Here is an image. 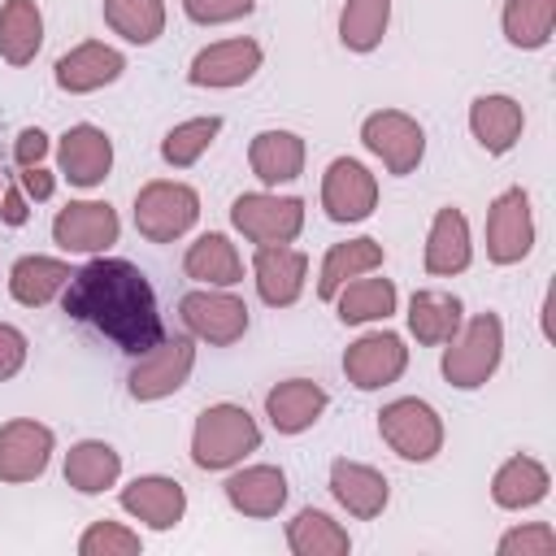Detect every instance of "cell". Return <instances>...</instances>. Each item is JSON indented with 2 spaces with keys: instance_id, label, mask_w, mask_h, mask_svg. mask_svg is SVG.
<instances>
[{
  "instance_id": "cell-33",
  "label": "cell",
  "mask_w": 556,
  "mask_h": 556,
  "mask_svg": "<svg viewBox=\"0 0 556 556\" xmlns=\"http://www.w3.org/2000/svg\"><path fill=\"white\" fill-rule=\"evenodd\" d=\"M43 48V13L35 0L0 4V56L9 65H30Z\"/></svg>"
},
{
  "instance_id": "cell-42",
  "label": "cell",
  "mask_w": 556,
  "mask_h": 556,
  "mask_svg": "<svg viewBox=\"0 0 556 556\" xmlns=\"http://www.w3.org/2000/svg\"><path fill=\"white\" fill-rule=\"evenodd\" d=\"M26 352H30L26 334H22L13 321H0V382H9V378H17V374H22Z\"/></svg>"
},
{
  "instance_id": "cell-18",
  "label": "cell",
  "mask_w": 556,
  "mask_h": 556,
  "mask_svg": "<svg viewBox=\"0 0 556 556\" xmlns=\"http://www.w3.org/2000/svg\"><path fill=\"white\" fill-rule=\"evenodd\" d=\"M252 282H256V295L269 304V308H291L300 295H304V282H308V256L291 243H269V248H256L252 256Z\"/></svg>"
},
{
  "instance_id": "cell-8",
  "label": "cell",
  "mask_w": 556,
  "mask_h": 556,
  "mask_svg": "<svg viewBox=\"0 0 556 556\" xmlns=\"http://www.w3.org/2000/svg\"><path fill=\"white\" fill-rule=\"evenodd\" d=\"M178 317L187 326L191 339L213 343V348H230L248 334V304L230 291V287H195L178 300Z\"/></svg>"
},
{
  "instance_id": "cell-43",
  "label": "cell",
  "mask_w": 556,
  "mask_h": 556,
  "mask_svg": "<svg viewBox=\"0 0 556 556\" xmlns=\"http://www.w3.org/2000/svg\"><path fill=\"white\" fill-rule=\"evenodd\" d=\"M48 148H52V139H48L39 126L17 130V139H13V161H17V169H22V165H43Z\"/></svg>"
},
{
  "instance_id": "cell-28",
  "label": "cell",
  "mask_w": 556,
  "mask_h": 556,
  "mask_svg": "<svg viewBox=\"0 0 556 556\" xmlns=\"http://www.w3.org/2000/svg\"><path fill=\"white\" fill-rule=\"evenodd\" d=\"M182 274L195 278L200 287H235V282H243V256H239V248L230 243V235L204 230V235L187 248Z\"/></svg>"
},
{
  "instance_id": "cell-15",
  "label": "cell",
  "mask_w": 556,
  "mask_h": 556,
  "mask_svg": "<svg viewBox=\"0 0 556 556\" xmlns=\"http://www.w3.org/2000/svg\"><path fill=\"white\" fill-rule=\"evenodd\" d=\"M56 452V434L52 426L35 421V417H13L0 426V482H35L43 478L48 460Z\"/></svg>"
},
{
  "instance_id": "cell-34",
  "label": "cell",
  "mask_w": 556,
  "mask_h": 556,
  "mask_svg": "<svg viewBox=\"0 0 556 556\" xmlns=\"http://www.w3.org/2000/svg\"><path fill=\"white\" fill-rule=\"evenodd\" d=\"M287 547L295 556H348L352 552V539L348 530L321 513V508H300L291 521H287Z\"/></svg>"
},
{
  "instance_id": "cell-9",
  "label": "cell",
  "mask_w": 556,
  "mask_h": 556,
  "mask_svg": "<svg viewBox=\"0 0 556 556\" xmlns=\"http://www.w3.org/2000/svg\"><path fill=\"white\" fill-rule=\"evenodd\" d=\"M361 143L369 156L382 161L387 174L404 178L426 161V130L404 109H378L361 122Z\"/></svg>"
},
{
  "instance_id": "cell-3",
  "label": "cell",
  "mask_w": 556,
  "mask_h": 556,
  "mask_svg": "<svg viewBox=\"0 0 556 556\" xmlns=\"http://www.w3.org/2000/svg\"><path fill=\"white\" fill-rule=\"evenodd\" d=\"M500 361H504V321H500V313H473L447 339L439 369L456 391H478L495 378Z\"/></svg>"
},
{
  "instance_id": "cell-11",
  "label": "cell",
  "mask_w": 556,
  "mask_h": 556,
  "mask_svg": "<svg viewBox=\"0 0 556 556\" xmlns=\"http://www.w3.org/2000/svg\"><path fill=\"white\" fill-rule=\"evenodd\" d=\"M122 222L109 200H70L52 217V243L74 256H100L117 243Z\"/></svg>"
},
{
  "instance_id": "cell-26",
  "label": "cell",
  "mask_w": 556,
  "mask_h": 556,
  "mask_svg": "<svg viewBox=\"0 0 556 556\" xmlns=\"http://www.w3.org/2000/svg\"><path fill=\"white\" fill-rule=\"evenodd\" d=\"M547 491H552L547 465H543L539 456H526V452L508 456V460L491 473V500H495L500 508H508V513H521V508L543 504Z\"/></svg>"
},
{
  "instance_id": "cell-35",
  "label": "cell",
  "mask_w": 556,
  "mask_h": 556,
  "mask_svg": "<svg viewBox=\"0 0 556 556\" xmlns=\"http://www.w3.org/2000/svg\"><path fill=\"white\" fill-rule=\"evenodd\" d=\"M500 26H504V39L513 48H543L556 30V0H504L500 9Z\"/></svg>"
},
{
  "instance_id": "cell-39",
  "label": "cell",
  "mask_w": 556,
  "mask_h": 556,
  "mask_svg": "<svg viewBox=\"0 0 556 556\" xmlns=\"http://www.w3.org/2000/svg\"><path fill=\"white\" fill-rule=\"evenodd\" d=\"M143 552V539L139 530L122 526V521H91L83 534H78V556H139Z\"/></svg>"
},
{
  "instance_id": "cell-12",
  "label": "cell",
  "mask_w": 556,
  "mask_h": 556,
  "mask_svg": "<svg viewBox=\"0 0 556 556\" xmlns=\"http://www.w3.org/2000/svg\"><path fill=\"white\" fill-rule=\"evenodd\" d=\"M321 208L339 226L374 217V208H378V178H374V169L365 161H356V156H334L326 165V174H321Z\"/></svg>"
},
{
  "instance_id": "cell-7",
  "label": "cell",
  "mask_w": 556,
  "mask_h": 556,
  "mask_svg": "<svg viewBox=\"0 0 556 556\" xmlns=\"http://www.w3.org/2000/svg\"><path fill=\"white\" fill-rule=\"evenodd\" d=\"M191 369H195V339L165 334L156 348H148L143 356H135V365L126 374V391L139 404H156V400L182 391L187 378H191Z\"/></svg>"
},
{
  "instance_id": "cell-32",
  "label": "cell",
  "mask_w": 556,
  "mask_h": 556,
  "mask_svg": "<svg viewBox=\"0 0 556 556\" xmlns=\"http://www.w3.org/2000/svg\"><path fill=\"white\" fill-rule=\"evenodd\" d=\"M460 321H465V304L452 291H434V287L413 291V300H408V330H413L417 343L443 348L460 330Z\"/></svg>"
},
{
  "instance_id": "cell-38",
  "label": "cell",
  "mask_w": 556,
  "mask_h": 556,
  "mask_svg": "<svg viewBox=\"0 0 556 556\" xmlns=\"http://www.w3.org/2000/svg\"><path fill=\"white\" fill-rule=\"evenodd\" d=\"M217 135H222V117H217V113H208V117H187V122H178V126L165 130V139H161V161L174 165V169H191V165L213 148Z\"/></svg>"
},
{
  "instance_id": "cell-29",
  "label": "cell",
  "mask_w": 556,
  "mask_h": 556,
  "mask_svg": "<svg viewBox=\"0 0 556 556\" xmlns=\"http://www.w3.org/2000/svg\"><path fill=\"white\" fill-rule=\"evenodd\" d=\"M382 261H387V252H382V243L369 239V235L330 243L326 256H321V269H317V295H321V300H334V291H339L343 282L382 269Z\"/></svg>"
},
{
  "instance_id": "cell-45",
  "label": "cell",
  "mask_w": 556,
  "mask_h": 556,
  "mask_svg": "<svg viewBox=\"0 0 556 556\" xmlns=\"http://www.w3.org/2000/svg\"><path fill=\"white\" fill-rule=\"evenodd\" d=\"M26 217H30V200H26L22 182L0 187V222L4 226H26Z\"/></svg>"
},
{
  "instance_id": "cell-41",
  "label": "cell",
  "mask_w": 556,
  "mask_h": 556,
  "mask_svg": "<svg viewBox=\"0 0 556 556\" xmlns=\"http://www.w3.org/2000/svg\"><path fill=\"white\" fill-rule=\"evenodd\" d=\"M256 9V0H182V13L195 26H226Z\"/></svg>"
},
{
  "instance_id": "cell-4",
  "label": "cell",
  "mask_w": 556,
  "mask_h": 556,
  "mask_svg": "<svg viewBox=\"0 0 556 556\" xmlns=\"http://www.w3.org/2000/svg\"><path fill=\"white\" fill-rule=\"evenodd\" d=\"M200 217V191L178 178H152L135 191V230L148 243L182 239Z\"/></svg>"
},
{
  "instance_id": "cell-16",
  "label": "cell",
  "mask_w": 556,
  "mask_h": 556,
  "mask_svg": "<svg viewBox=\"0 0 556 556\" xmlns=\"http://www.w3.org/2000/svg\"><path fill=\"white\" fill-rule=\"evenodd\" d=\"M122 513H130L148 530H174L187 517V491L178 478L165 473H139L117 491Z\"/></svg>"
},
{
  "instance_id": "cell-24",
  "label": "cell",
  "mask_w": 556,
  "mask_h": 556,
  "mask_svg": "<svg viewBox=\"0 0 556 556\" xmlns=\"http://www.w3.org/2000/svg\"><path fill=\"white\" fill-rule=\"evenodd\" d=\"M226 504L243 517H278L287 504V473L278 465H235L226 478Z\"/></svg>"
},
{
  "instance_id": "cell-6",
  "label": "cell",
  "mask_w": 556,
  "mask_h": 556,
  "mask_svg": "<svg viewBox=\"0 0 556 556\" xmlns=\"http://www.w3.org/2000/svg\"><path fill=\"white\" fill-rule=\"evenodd\" d=\"M230 226L256 248L295 243L304 230V200L278 191H243L230 204Z\"/></svg>"
},
{
  "instance_id": "cell-22",
  "label": "cell",
  "mask_w": 556,
  "mask_h": 556,
  "mask_svg": "<svg viewBox=\"0 0 556 556\" xmlns=\"http://www.w3.org/2000/svg\"><path fill=\"white\" fill-rule=\"evenodd\" d=\"M469 130H473V139H478V148L486 156H504L521 139L526 113H521V104L513 96L486 91V96H473V104H469Z\"/></svg>"
},
{
  "instance_id": "cell-14",
  "label": "cell",
  "mask_w": 556,
  "mask_h": 556,
  "mask_svg": "<svg viewBox=\"0 0 556 556\" xmlns=\"http://www.w3.org/2000/svg\"><path fill=\"white\" fill-rule=\"evenodd\" d=\"M408 369V348L395 330H369L343 352V374L356 391H382L400 382Z\"/></svg>"
},
{
  "instance_id": "cell-2",
  "label": "cell",
  "mask_w": 556,
  "mask_h": 556,
  "mask_svg": "<svg viewBox=\"0 0 556 556\" xmlns=\"http://www.w3.org/2000/svg\"><path fill=\"white\" fill-rule=\"evenodd\" d=\"M256 447H261V426H256V417L243 404L222 400V404H208L195 417V430H191V460H195V469H208V473L235 469Z\"/></svg>"
},
{
  "instance_id": "cell-17",
  "label": "cell",
  "mask_w": 556,
  "mask_h": 556,
  "mask_svg": "<svg viewBox=\"0 0 556 556\" xmlns=\"http://www.w3.org/2000/svg\"><path fill=\"white\" fill-rule=\"evenodd\" d=\"M122 70H126V56H122L113 43H104V39H83V43H74L70 52L56 56L52 78H56L61 91L87 96V91H100V87L117 83Z\"/></svg>"
},
{
  "instance_id": "cell-23",
  "label": "cell",
  "mask_w": 556,
  "mask_h": 556,
  "mask_svg": "<svg viewBox=\"0 0 556 556\" xmlns=\"http://www.w3.org/2000/svg\"><path fill=\"white\" fill-rule=\"evenodd\" d=\"M326 404H330V395L313 378H287L265 391V417L278 434H304L308 426H317Z\"/></svg>"
},
{
  "instance_id": "cell-37",
  "label": "cell",
  "mask_w": 556,
  "mask_h": 556,
  "mask_svg": "<svg viewBox=\"0 0 556 556\" xmlns=\"http://www.w3.org/2000/svg\"><path fill=\"white\" fill-rule=\"evenodd\" d=\"M391 26V0H343L339 9V43L348 52H374Z\"/></svg>"
},
{
  "instance_id": "cell-31",
  "label": "cell",
  "mask_w": 556,
  "mask_h": 556,
  "mask_svg": "<svg viewBox=\"0 0 556 556\" xmlns=\"http://www.w3.org/2000/svg\"><path fill=\"white\" fill-rule=\"evenodd\" d=\"M334 313L343 326H369V321H387L400 304V291L391 278H374V274H361L352 282H343L334 291Z\"/></svg>"
},
{
  "instance_id": "cell-1",
  "label": "cell",
  "mask_w": 556,
  "mask_h": 556,
  "mask_svg": "<svg viewBox=\"0 0 556 556\" xmlns=\"http://www.w3.org/2000/svg\"><path fill=\"white\" fill-rule=\"evenodd\" d=\"M61 300L74 321H87L130 356H143L165 339L156 291L135 261L104 256V252L91 256L83 269L70 274V287L61 291Z\"/></svg>"
},
{
  "instance_id": "cell-27",
  "label": "cell",
  "mask_w": 556,
  "mask_h": 556,
  "mask_svg": "<svg viewBox=\"0 0 556 556\" xmlns=\"http://www.w3.org/2000/svg\"><path fill=\"white\" fill-rule=\"evenodd\" d=\"M70 274L74 269L61 256H39V252L17 256L13 269H9V295L22 308H43V304H52L70 287Z\"/></svg>"
},
{
  "instance_id": "cell-36",
  "label": "cell",
  "mask_w": 556,
  "mask_h": 556,
  "mask_svg": "<svg viewBox=\"0 0 556 556\" xmlns=\"http://www.w3.org/2000/svg\"><path fill=\"white\" fill-rule=\"evenodd\" d=\"M104 26L135 48L165 35V0H104Z\"/></svg>"
},
{
  "instance_id": "cell-10",
  "label": "cell",
  "mask_w": 556,
  "mask_h": 556,
  "mask_svg": "<svg viewBox=\"0 0 556 556\" xmlns=\"http://www.w3.org/2000/svg\"><path fill=\"white\" fill-rule=\"evenodd\" d=\"M534 248V208L526 187H504L486 208V261L521 265Z\"/></svg>"
},
{
  "instance_id": "cell-5",
  "label": "cell",
  "mask_w": 556,
  "mask_h": 556,
  "mask_svg": "<svg viewBox=\"0 0 556 556\" xmlns=\"http://www.w3.org/2000/svg\"><path fill=\"white\" fill-rule=\"evenodd\" d=\"M378 434L400 460H413V465H426L443 452V417L434 404H426L417 395H400V400L382 404Z\"/></svg>"
},
{
  "instance_id": "cell-40",
  "label": "cell",
  "mask_w": 556,
  "mask_h": 556,
  "mask_svg": "<svg viewBox=\"0 0 556 556\" xmlns=\"http://www.w3.org/2000/svg\"><path fill=\"white\" fill-rule=\"evenodd\" d=\"M500 556H552L556 552V530L547 521H526V526H513L500 534L495 543Z\"/></svg>"
},
{
  "instance_id": "cell-25",
  "label": "cell",
  "mask_w": 556,
  "mask_h": 556,
  "mask_svg": "<svg viewBox=\"0 0 556 556\" xmlns=\"http://www.w3.org/2000/svg\"><path fill=\"white\" fill-rule=\"evenodd\" d=\"M304 156H308V148H304V139L295 130H261L248 143V169L265 187L295 182L304 174Z\"/></svg>"
},
{
  "instance_id": "cell-19",
  "label": "cell",
  "mask_w": 556,
  "mask_h": 556,
  "mask_svg": "<svg viewBox=\"0 0 556 556\" xmlns=\"http://www.w3.org/2000/svg\"><path fill=\"white\" fill-rule=\"evenodd\" d=\"M56 165H61V178H70V187H100L113 169V139L91 126V122H78L61 135L56 143Z\"/></svg>"
},
{
  "instance_id": "cell-30",
  "label": "cell",
  "mask_w": 556,
  "mask_h": 556,
  "mask_svg": "<svg viewBox=\"0 0 556 556\" xmlns=\"http://www.w3.org/2000/svg\"><path fill=\"white\" fill-rule=\"evenodd\" d=\"M122 478V452L104 439H83L65 452V486L78 495H104Z\"/></svg>"
},
{
  "instance_id": "cell-21",
  "label": "cell",
  "mask_w": 556,
  "mask_h": 556,
  "mask_svg": "<svg viewBox=\"0 0 556 556\" xmlns=\"http://www.w3.org/2000/svg\"><path fill=\"white\" fill-rule=\"evenodd\" d=\"M473 261V235H469V217L456 208V204H443L426 230V252H421V265L426 274L434 278H452V274H465Z\"/></svg>"
},
{
  "instance_id": "cell-13",
  "label": "cell",
  "mask_w": 556,
  "mask_h": 556,
  "mask_svg": "<svg viewBox=\"0 0 556 556\" xmlns=\"http://www.w3.org/2000/svg\"><path fill=\"white\" fill-rule=\"evenodd\" d=\"M265 52L256 39L248 35H235V39H217L208 48H200L187 65V83L191 87H208V91H230V87H243L256 78Z\"/></svg>"
},
{
  "instance_id": "cell-44",
  "label": "cell",
  "mask_w": 556,
  "mask_h": 556,
  "mask_svg": "<svg viewBox=\"0 0 556 556\" xmlns=\"http://www.w3.org/2000/svg\"><path fill=\"white\" fill-rule=\"evenodd\" d=\"M17 182H22V191H26V200H52V191H56V174L48 169V165H22V174H17Z\"/></svg>"
},
{
  "instance_id": "cell-20",
  "label": "cell",
  "mask_w": 556,
  "mask_h": 556,
  "mask_svg": "<svg viewBox=\"0 0 556 556\" xmlns=\"http://www.w3.org/2000/svg\"><path fill=\"white\" fill-rule=\"evenodd\" d=\"M330 495L339 500V508H348V517L374 521V517H382V508L391 500V482L382 469L339 456V460H330Z\"/></svg>"
}]
</instances>
